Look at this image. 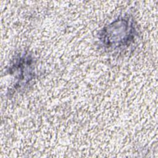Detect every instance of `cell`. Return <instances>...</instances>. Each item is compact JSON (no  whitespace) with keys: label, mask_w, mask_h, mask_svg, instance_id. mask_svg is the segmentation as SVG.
Listing matches in <instances>:
<instances>
[{"label":"cell","mask_w":158,"mask_h":158,"mask_svg":"<svg viewBox=\"0 0 158 158\" xmlns=\"http://www.w3.org/2000/svg\"><path fill=\"white\" fill-rule=\"evenodd\" d=\"M128 19H118L103 30L101 34L103 44L115 48L127 45L134 38L135 28Z\"/></svg>","instance_id":"cell-1"}]
</instances>
